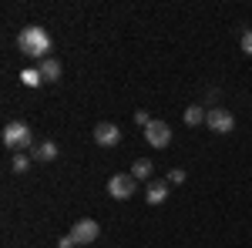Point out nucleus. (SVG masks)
Returning <instances> with one entry per match:
<instances>
[{
	"label": "nucleus",
	"instance_id": "nucleus-1",
	"mask_svg": "<svg viewBox=\"0 0 252 248\" xmlns=\"http://www.w3.org/2000/svg\"><path fill=\"white\" fill-rule=\"evenodd\" d=\"M17 47H20V54H27V57L47 60V54H51V34L44 27H24L17 34Z\"/></svg>",
	"mask_w": 252,
	"mask_h": 248
},
{
	"label": "nucleus",
	"instance_id": "nucleus-2",
	"mask_svg": "<svg viewBox=\"0 0 252 248\" xmlns=\"http://www.w3.org/2000/svg\"><path fill=\"white\" fill-rule=\"evenodd\" d=\"M0 138H3V148H10L14 154H24L27 148H34V134H31V128L24 121H10Z\"/></svg>",
	"mask_w": 252,
	"mask_h": 248
},
{
	"label": "nucleus",
	"instance_id": "nucleus-3",
	"mask_svg": "<svg viewBox=\"0 0 252 248\" xmlns=\"http://www.w3.org/2000/svg\"><path fill=\"white\" fill-rule=\"evenodd\" d=\"M205 124H209V131H215V134H232L235 131V117H232V111H225V108H209Z\"/></svg>",
	"mask_w": 252,
	"mask_h": 248
},
{
	"label": "nucleus",
	"instance_id": "nucleus-4",
	"mask_svg": "<svg viewBox=\"0 0 252 248\" xmlns=\"http://www.w3.org/2000/svg\"><path fill=\"white\" fill-rule=\"evenodd\" d=\"M135 188H138L135 174H111V181H108V194L115 201H128L135 194Z\"/></svg>",
	"mask_w": 252,
	"mask_h": 248
},
{
	"label": "nucleus",
	"instance_id": "nucleus-5",
	"mask_svg": "<svg viewBox=\"0 0 252 248\" xmlns=\"http://www.w3.org/2000/svg\"><path fill=\"white\" fill-rule=\"evenodd\" d=\"M71 235H74L78 245H91V242H97V235H101V225H97L94 218H78Z\"/></svg>",
	"mask_w": 252,
	"mask_h": 248
},
{
	"label": "nucleus",
	"instance_id": "nucleus-6",
	"mask_svg": "<svg viewBox=\"0 0 252 248\" xmlns=\"http://www.w3.org/2000/svg\"><path fill=\"white\" fill-rule=\"evenodd\" d=\"M145 141H148L152 148L161 151V148H168V144H172V128H168L165 121H152V124L145 128Z\"/></svg>",
	"mask_w": 252,
	"mask_h": 248
},
{
	"label": "nucleus",
	"instance_id": "nucleus-7",
	"mask_svg": "<svg viewBox=\"0 0 252 248\" xmlns=\"http://www.w3.org/2000/svg\"><path fill=\"white\" fill-rule=\"evenodd\" d=\"M94 141L101 148H115V144H121V128L111 124V121H101L94 128Z\"/></svg>",
	"mask_w": 252,
	"mask_h": 248
},
{
	"label": "nucleus",
	"instance_id": "nucleus-8",
	"mask_svg": "<svg viewBox=\"0 0 252 248\" xmlns=\"http://www.w3.org/2000/svg\"><path fill=\"white\" fill-rule=\"evenodd\" d=\"M165 198H168V178H165V181H155V178H152V181L145 185V201H148V205H161Z\"/></svg>",
	"mask_w": 252,
	"mask_h": 248
},
{
	"label": "nucleus",
	"instance_id": "nucleus-9",
	"mask_svg": "<svg viewBox=\"0 0 252 248\" xmlns=\"http://www.w3.org/2000/svg\"><path fill=\"white\" fill-rule=\"evenodd\" d=\"M58 158V144L54 141H40V144H34V151H31V161H54Z\"/></svg>",
	"mask_w": 252,
	"mask_h": 248
},
{
	"label": "nucleus",
	"instance_id": "nucleus-10",
	"mask_svg": "<svg viewBox=\"0 0 252 248\" xmlns=\"http://www.w3.org/2000/svg\"><path fill=\"white\" fill-rule=\"evenodd\" d=\"M40 77L47 81V84H54V81H61V60H54V57H47V60H40Z\"/></svg>",
	"mask_w": 252,
	"mask_h": 248
},
{
	"label": "nucleus",
	"instance_id": "nucleus-11",
	"mask_svg": "<svg viewBox=\"0 0 252 248\" xmlns=\"http://www.w3.org/2000/svg\"><path fill=\"white\" fill-rule=\"evenodd\" d=\"M152 171H155V165H152L148 158H138L135 165H131V174H135V181H152Z\"/></svg>",
	"mask_w": 252,
	"mask_h": 248
},
{
	"label": "nucleus",
	"instance_id": "nucleus-12",
	"mask_svg": "<svg viewBox=\"0 0 252 248\" xmlns=\"http://www.w3.org/2000/svg\"><path fill=\"white\" fill-rule=\"evenodd\" d=\"M205 114H209V108L192 104V108H185V124L189 128H198V124H205Z\"/></svg>",
	"mask_w": 252,
	"mask_h": 248
},
{
	"label": "nucleus",
	"instance_id": "nucleus-13",
	"mask_svg": "<svg viewBox=\"0 0 252 248\" xmlns=\"http://www.w3.org/2000/svg\"><path fill=\"white\" fill-rule=\"evenodd\" d=\"M20 84H24V87H40L44 77H40L37 67H24V71H20Z\"/></svg>",
	"mask_w": 252,
	"mask_h": 248
},
{
	"label": "nucleus",
	"instance_id": "nucleus-14",
	"mask_svg": "<svg viewBox=\"0 0 252 248\" xmlns=\"http://www.w3.org/2000/svg\"><path fill=\"white\" fill-rule=\"evenodd\" d=\"M27 168H31V158H27V154H14V158H10V171L24 174Z\"/></svg>",
	"mask_w": 252,
	"mask_h": 248
},
{
	"label": "nucleus",
	"instance_id": "nucleus-15",
	"mask_svg": "<svg viewBox=\"0 0 252 248\" xmlns=\"http://www.w3.org/2000/svg\"><path fill=\"white\" fill-rule=\"evenodd\" d=\"M185 178H189V174L182 171V168H172V171H168V185H185Z\"/></svg>",
	"mask_w": 252,
	"mask_h": 248
},
{
	"label": "nucleus",
	"instance_id": "nucleus-16",
	"mask_svg": "<svg viewBox=\"0 0 252 248\" xmlns=\"http://www.w3.org/2000/svg\"><path fill=\"white\" fill-rule=\"evenodd\" d=\"M239 44H242V54H249V57H252V30H246Z\"/></svg>",
	"mask_w": 252,
	"mask_h": 248
},
{
	"label": "nucleus",
	"instance_id": "nucleus-17",
	"mask_svg": "<svg viewBox=\"0 0 252 248\" xmlns=\"http://www.w3.org/2000/svg\"><path fill=\"white\" fill-rule=\"evenodd\" d=\"M135 124L148 128V124H152V114H148V111H135Z\"/></svg>",
	"mask_w": 252,
	"mask_h": 248
},
{
	"label": "nucleus",
	"instance_id": "nucleus-18",
	"mask_svg": "<svg viewBox=\"0 0 252 248\" xmlns=\"http://www.w3.org/2000/svg\"><path fill=\"white\" fill-rule=\"evenodd\" d=\"M61 248H74L78 245V242H74V235H71V231H67V235H61V242H58Z\"/></svg>",
	"mask_w": 252,
	"mask_h": 248
}]
</instances>
